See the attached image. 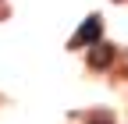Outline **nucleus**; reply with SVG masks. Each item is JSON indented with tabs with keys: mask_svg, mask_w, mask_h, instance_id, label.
Segmentation results:
<instances>
[{
	"mask_svg": "<svg viewBox=\"0 0 128 124\" xmlns=\"http://www.w3.org/2000/svg\"><path fill=\"white\" fill-rule=\"evenodd\" d=\"M100 32H103V21L96 18V14H92V18H86V25L71 36V50H78V46H92L96 39H100Z\"/></svg>",
	"mask_w": 128,
	"mask_h": 124,
	"instance_id": "nucleus-1",
	"label": "nucleus"
},
{
	"mask_svg": "<svg viewBox=\"0 0 128 124\" xmlns=\"http://www.w3.org/2000/svg\"><path fill=\"white\" fill-rule=\"evenodd\" d=\"M110 60H114V50L96 39L92 50H89V67H92V71H103V67H110Z\"/></svg>",
	"mask_w": 128,
	"mask_h": 124,
	"instance_id": "nucleus-2",
	"label": "nucleus"
}]
</instances>
